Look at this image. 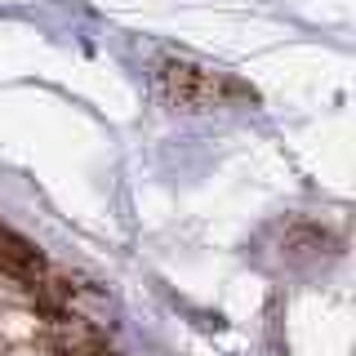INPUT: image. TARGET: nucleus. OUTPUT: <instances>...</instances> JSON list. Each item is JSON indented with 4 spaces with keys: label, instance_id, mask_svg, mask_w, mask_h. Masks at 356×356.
<instances>
[{
    "label": "nucleus",
    "instance_id": "2",
    "mask_svg": "<svg viewBox=\"0 0 356 356\" xmlns=\"http://www.w3.org/2000/svg\"><path fill=\"white\" fill-rule=\"evenodd\" d=\"M44 259L31 241L14 236V232H0V276H14V281H40Z\"/></svg>",
    "mask_w": 356,
    "mask_h": 356
},
{
    "label": "nucleus",
    "instance_id": "1",
    "mask_svg": "<svg viewBox=\"0 0 356 356\" xmlns=\"http://www.w3.org/2000/svg\"><path fill=\"white\" fill-rule=\"evenodd\" d=\"M156 85H161V94L183 111L214 107L218 94H222L218 76H209L205 67H192V63H161L156 67Z\"/></svg>",
    "mask_w": 356,
    "mask_h": 356
}]
</instances>
